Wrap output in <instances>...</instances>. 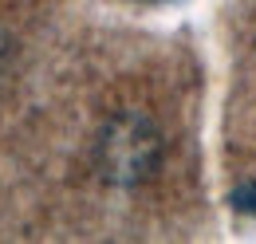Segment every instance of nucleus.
<instances>
[{"instance_id": "f257e3e1", "label": "nucleus", "mask_w": 256, "mask_h": 244, "mask_svg": "<svg viewBox=\"0 0 256 244\" xmlns=\"http://www.w3.org/2000/svg\"><path fill=\"white\" fill-rule=\"evenodd\" d=\"M162 158V138L146 114H118L102 126L95 162L102 178L114 185H138L154 174Z\"/></svg>"}, {"instance_id": "f03ea898", "label": "nucleus", "mask_w": 256, "mask_h": 244, "mask_svg": "<svg viewBox=\"0 0 256 244\" xmlns=\"http://www.w3.org/2000/svg\"><path fill=\"white\" fill-rule=\"evenodd\" d=\"M232 205H236V209H244V213H252V216H256V185H244V189H240V193L232 197Z\"/></svg>"}, {"instance_id": "7ed1b4c3", "label": "nucleus", "mask_w": 256, "mask_h": 244, "mask_svg": "<svg viewBox=\"0 0 256 244\" xmlns=\"http://www.w3.org/2000/svg\"><path fill=\"white\" fill-rule=\"evenodd\" d=\"M150 4H158V0H150Z\"/></svg>"}]
</instances>
